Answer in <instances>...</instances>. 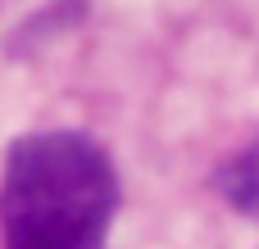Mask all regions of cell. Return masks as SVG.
Instances as JSON below:
<instances>
[{"mask_svg": "<svg viewBox=\"0 0 259 249\" xmlns=\"http://www.w3.org/2000/svg\"><path fill=\"white\" fill-rule=\"evenodd\" d=\"M219 186H223V195H228L241 213L259 218V141L246 150V154H237V159L223 168Z\"/></svg>", "mask_w": 259, "mask_h": 249, "instance_id": "cell-2", "label": "cell"}, {"mask_svg": "<svg viewBox=\"0 0 259 249\" xmlns=\"http://www.w3.org/2000/svg\"><path fill=\"white\" fill-rule=\"evenodd\" d=\"M118 213V172L82 132H27L5 154V249H105Z\"/></svg>", "mask_w": 259, "mask_h": 249, "instance_id": "cell-1", "label": "cell"}]
</instances>
